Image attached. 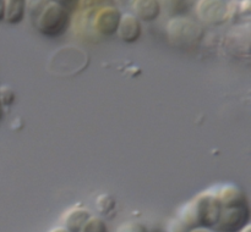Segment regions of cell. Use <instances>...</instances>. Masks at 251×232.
I'll return each mask as SVG.
<instances>
[{"mask_svg": "<svg viewBox=\"0 0 251 232\" xmlns=\"http://www.w3.org/2000/svg\"><path fill=\"white\" fill-rule=\"evenodd\" d=\"M115 205L117 203H115L114 197L109 193H100L96 198V209L100 215H109L110 212L114 211Z\"/></svg>", "mask_w": 251, "mask_h": 232, "instance_id": "cell-12", "label": "cell"}, {"mask_svg": "<svg viewBox=\"0 0 251 232\" xmlns=\"http://www.w3.org/2000/svg\"><path fill=\"white\" fill-rule=\"evenodd\" d=\"M213 194L220 202L222 208L229 207H239V205L248 204L247 197L239 186L234 183H225V185H218L210 188Z\"/></svg>", "mask_w": 251, "mask_h": 232, "instance_id": "cell-7", "label": "cell"}, {"mask_svg": "<svg viewBox=\"0 0 251 232\" xmlns=\"http://www.w3.org/2000/svg\"><path fill=\"white\" fill-rule=\"evenodd\" d=\"M51 1H55L56 4L60 5L61 7H64L69 12V10L75 9L81 0H51Z\"/></svg>", "mask_w": 251, "mask_h": 232, "instance_id": "cell-17", "label": "cell"}, {"mask_svg": "<svg viewBox=\"0 0 251 232\" xmlns=\"http://www.w3.org/2000/svg\"><path fill=\"white\" fill-rule=\"evenodd\" d=\"M190 230L178 219V217H174L168 225V231L167 232H189Z\"/></svg>", "mask_w": 251, "mask_h": 232, "instance_id": "cell-16", "label": "cell"}, {"mask_svg": "<svg viewBox=\"0 0 251 232\" xmlns=\"http://www.w3.org/2000/svg\"><path fill=\"white\" fill-rule=\"evenodd\" d=\"M120 17H122V14L117 7H100L93 17V27L102 36H113L114 33H117Z\"/></svg>", "mask_w": 251, "mask_h": 232, "instance_id": "cell-6", "label": "cell"}, {"mask_svg": "<svg viewBox=\"0 0 251 232\" xmlns=\"http://www.w3.org/2000/svg\"><path fill=\"white\" fill-rule=\"evenodd\" d=\"M198 16L211 24H221L230 16L229 6L225 0H199L196 5Z\"/></svg>", "mask_w": 251, "mask_h": 232, "instance_id": "cell-5", "label": "cell"}, {"mask_svg": "<svg viewBox=\"0 0 251 232\" xmlns=\"http://www.w3.org/2000/svg\"><path fill=\"white\" fill-rule=\"evenodd\" d=\"M4 21L9 24L20 23L26 14L27 0H4Z\"/></svg>", "mask_w": 251, "mask_h": 232, "instance_id": "cell-11", "label": "cell"}, {"mask_svg": "<svg viewBox=\"0 0 251 232\" xmlns=\"http://www.w3.org/2000/svg\"><path fill=\"white\" fill-rule=\"evenodd\" d=\"M167 7L171 10V12H183L184 10L188 9L189 0H166Z\"/></svg>", "mask_w": 251, "mask_h": 232, "instance_id": "cell-15", "label": "cell"}, {"mask_svg": "<svg viewBox=\"0 0 251 232\" xmlns=\"http://www.w3.org/2000/svg\"><path fill=\"white\" fill-rule=\"evenodd\" d=\"M118 232H150L144 224L137 221H126L122 224Z\"/></svg>", "mask_w": 251, "mask_h": 232, "instance_id": "cell-14", "label": "cell"}, {"mask_svg": "<svg viewBox=\"0 0 251 232\" xmlns=\"http://www.w3.org/2000/svg\"><path fill=\"white\" fill-rule=\"evenodd\" d=\"M69 24V12L55 1H47L36 17L38 32L49 38L61 36Z\"/></svg>", "mask_w": 251, "mask_h": 232, "instance_id": "cell-2", "label": "cell"}, {"mask_svg": "<svg viewBox=\"0 0 251 232\" xmlns=\"http://www.w3.org/2000/svg\"><path fill=\"white\" fill-rule=\"evenodd\" d=\"M134 0H117V2L122 6H127V5H131Z\"/></svg>", "mask_w": 251, "mask_h": 232, "instance_id": "cell-21", "label": "cell"}, {"mask_svg": "<svg viewBox=\"0 0 251 232\" xmlns=\"http://www.w3.org/2000/svg\"><path fill=\"white\" fill-rule=\"evenodd\" d=\"M48 232H70V231H69L68 229H65V227H64L63 225H61V226H55V227H53V229L49 230Z\"/></svg>", "mask_w": 251, "mask_h": 232, "instance_id": "cell-19", "label": "cell"}, {"mask_svg": "<svg viewBox=\"0 0 251 232\" xmlns=\"http://www.w3.org/2000/svg\"><path fill=\"white\" fill-rule=\"evenodd\" d=\"M134 15L140 21L150 22L159 16L162 10L161 0H134L131 4Z\"/></svg>", "mask_w": 251, "mask_h": 232, "instance_id": "cell-9", "label": "cell"}, {"mask_svg": "<svg viewBox=\"0 0 251 232\" xmlns=\"http://www.w3.org/2000/svg\"><path fill=\"white\" fill-rule=\"evenodd\" d=\"M142 27L141 21L134 14L122 15L119 24H118L117 34L125 43H134L141 37Z\"/></svg>", "mask_w": 251, "mask_h": 232, "instance_id": "cell-8", "label": "cell"}, {"mask_svg": "<svg viewBox=\"0 0 251 232\" xmlns=\"http://www.w3.org/2000/svg\"><path fill=\"white\" fill-rule=\"evenodd\" d=\"M90 216V210L86 209V208L73 207L64 214L63 226L70 232H80Z\"/></svg>", "mask_w": 251, "mask_h": 232, "instance_id": "cell-10", "label": "cell"}, {"mask_svg": "<svg viewBox=\"0 0 251 232\" xmlns=\"http://www.w3.org/2000/svg\"><path fill=\"white\" fill-rule=\"evenodd\" d=\"M167 33L174 45L190 46L200 41L202 37V29L191 20L176 16L167 24Z\"/></svg>", "mask_w": 251, "mask_h": 232, "instance_id": "cell-3", "label": "cell"}, {"mask_svg": "<svg viewBox=\"0 0 251 232\" xmlns=\"http://www.w3.org/2000/svg\"><path fill=\"white\" fill-rule=\"evenodd\" d=\"M248 224H250V208L249 204H244L222 208L217 224L212 229L216 232H240Z\"/></svg>", "mask_w": 251, "mask_h": 232, "instance_id": "cell-4", "label": "cell"}, {"mask_svg": "<svg viewBox=\"0 0 251 232\" xmlns=\"http://www.w3.org/2000/svg\"><path fill=\"white\" fill-rule=\"evenodd\" d=\"M189 232H216L213 229L210 227H195V229H191Z\"/></svg>", "mask_w": 251, "mask_h": 232, "instance_id": "cell-18", "label": "cell"}, {"mask_svg": "<svg viewBox=\"0 0 251 232\" xmlns=\"http://www.w3.org/2000/svg\"><path fill=\"white\" fill-rule=\"evenodd\" d=\"M4 10H5V1L0 0V21L4 20Z\"/></svg>", "mask_w": 251, "mask_h": 232, "instance_id": "cell-20", "label": "cell"}, {"mask_svg": "<svg viewBox=\"0 0 251 232\" xmlns=\"http://www.w3.org/2000/svg\"><path fill=\"white\" fill-rule=\"evenodd\" d=\"M80 232H108V226L102 216H92L91 215Z\"/></svg>", "mask_w": 251, "mask_h": 232, "instance_id": "cell-13", "label": "cell"}, {"mask_svg": "<svg viewBox=\"0 0 251 232\" xmlns=\"http://www.w3.org/2000/svg\"><path fill=\"white\" fill-rule=\"evenodd\" d=\"M221 207L220 202L213 194L212 190H207L199 193L198 195L189 200L178 211V219L189 230L195 227H210L212 229L218 221Z\"/></svg>", "mask_w": 251, "mask_h": 232, "instance_id": "cell-1", "label": "cell"}, {"mask_svg": "<svg viewBox=\"0 0 251 232\" xmlns=\"http://www.w3.org/2000/svg\"><path fill=\"white\" fill-rule=\"evenodd\" d=\"M240 232H251V225H250V224H248L247 226L244 227V229L240 230Z\"/></svg>", "mask_w": 251, "mask_h": 232, "instance_id": "cell-22", "label": "cell"}]
</instances>
